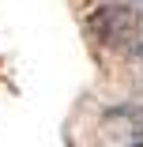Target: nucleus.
<instances>
[{"label": "nucleus", "mask_w": 143, "mask_h": 147, "mask_svg": "<svg viewBox=\"0 0 143 147\" xmlns=\"http://www.w3.org/2000/svg\"><path fill=\"white\" fill-rule=\"evenodd\" d=\"M128 8H132V11H136V15L143 19V0H128Z\"/></svg>", "instance_id": "obj_1"}, {"label": "nucleus", "mask_w": 143, "mask_h": 147, "mask_svg": "<svg viewBox=\"0 0 143 147\" xmlns=\"http://www.w3.org/2000/svg\"><path fill=\"white\" fill-rule=\"evenodd\" d=\"M139 147H143V143H139Z\"/></svg>", "instance_id": "obj_2"}]
</instances>
